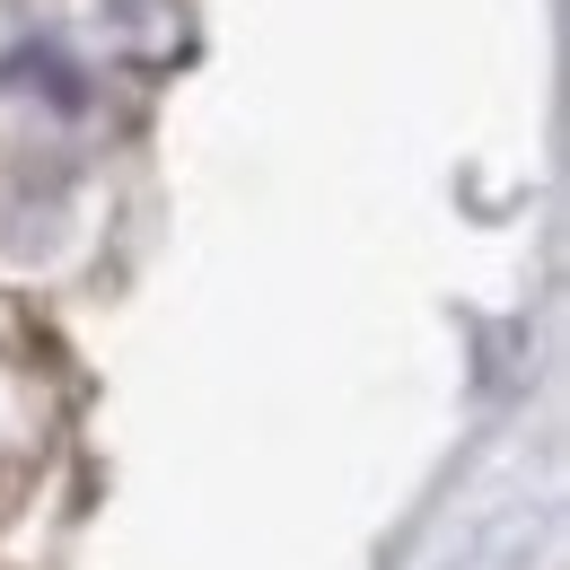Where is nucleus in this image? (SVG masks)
<instances>
[{
	"label": "nucleus",
	"instance_id": "1",
	"mask_svg": "<svg viewBox=\"0 0 570 570\" xmlns=\"http://www.w3.org/2000/svg\"><path fill=\"white\" fill-rule=\"evenodd\" d=\"M9 71L45 79V88H53V106H62V115H79V97H88V88H79V71H71V62H62V53H53V45H18V53H9Z\"/></svg>",
	"mask_w": 570,
	"mask_h": 570
}]
</instances>
